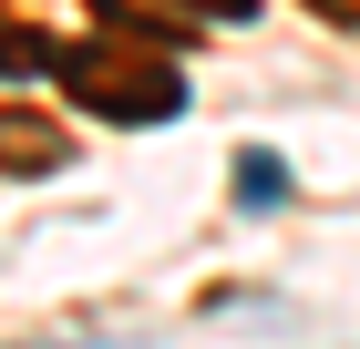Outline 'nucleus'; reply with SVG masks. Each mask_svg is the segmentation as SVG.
Here are the masks:
<instances>
[{
  "mask_svg": "<svg viewBox=\"0 0 360 349\" xmlns=\"http://www.w3.org/2000/svg\"><path fill=\"white\" fill-rule=\"evenodd\" d=\"M62 154H72L62 124H41V113H0V164H11V175H52Z\"/></svg>",
  "mask_w": 360,
  "mask_h": 349,
  "instance_id": "f03ea898",
  "label": "nucleus"
},
{
  "mask_svg": "<svg viewBox=\"0 0 360 349\" xmlns=\"http://www.w3.org/2000/svg\"><path fill=\"white\" fill-rule=\"evenodd\" d=\"M319 11H330V21H360V0H319Z\"/></svg>",
  "mask_w": 360,
  "mask_h": 349,
  "instance_id": "423d86ee",
  "label": "nucleus"
},
{
  "mask_svg": "<svg viewBox=\"0 0 360 349\" xmlns=\"http://www.w3.org/2000/svg\"><path fill=\"white\" fill-rule=\"evenodd\" d=\"M41 349H52V339H41ZM93 349H113V339H93Z\"/></svg>",
  "mask_w": 360,
  "mask_h": 349,
  "instance_id": "0eeeda50",
  "label": "nucleus"
},
{
  "mask_svg": "<svg viewBox=\"0 0 360 349\" xmlns=\"http://www.w3.org/2000/svg\"><path fill=\"white\" fill-rule=\"evenodd\" d=\"M278 195H288V164H278L268 144H248V154H237V206H278Z\"/></svg>",
  "mask_w": 360,
  "mask_h": 349,
  "instance_id": "20e7f679",
  "label": "nucleus"
},
{
  "mask_svg": "<svg viewBox=\"0 0 360 349\" xmlns=\"http://www.w3.org/2000/svg\"><path fill=\"white\" fill-rule=\"evenodd\" d=\"M52 82L103 124H175L186 113V72L155 41L134 52V31H93V41H52Z\"/></svg>",
  "mask_w": 360,
  "mask_h": 349,
  "instance_id": "f257e3e1",
  "label": "nucleus"
},
{
  "mask_svg": "<svg viewBox=\"0 0 360 349\" xmlns=\"http://www.w3.org/2000/svg\"><path fill=\"white\" fill-rule=\"evenodd\" d=\"M31 72H52V31H31L0 11V82H31Z\"/></svg>",
  "mask_w": 360,
  "mask_h": 349,
  "instance_id": "7ed1b4c3",
  "label": "nucleus"
},
{
  "mask_svg": "<svg viewBox=\"0 0 360 349\" xmlns=\"http://www.w3.org/2000/svg\"><path fill=\"white\" fill-rule=\"evenodd\" d=\"M175 11H195V21H248L257 0H175Z\"/></svg>",
  "mask_w": 360,
  "mask_h": 349,
  "instance_id": "39448f33",
  "label": "nucleus"
}]
</instances>
